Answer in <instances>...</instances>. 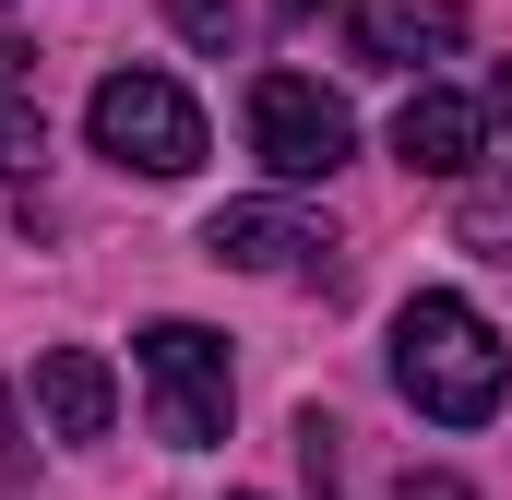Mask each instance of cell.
<instances>
[{
	"label": "cell",
	"mask_w": 512,
	"mask_h": 500,
	"mask_svg": "<svg viewBox=\"0 0 512 500\" xmlns=\"http://www.w3.org/2000/svg\"><path fill=\"white\" fill-rule=\"evenodd\" d=\"M453 36H465V12H453V0H358V60H382V72L453 60Z\"/></svg>",
	"instance_id": "52a82bcc"
},
{
	"label": "cell",
	"mask_w": 512,
	"mask_h": 500,
	"mask_svg": "<svg viewBox=\"0 0 512 500\" xmlns=\"http://www.w3.org/2000/svg\"><path fill=\"white\" fill-rule=\"evenodd\" d=\"M84 131H96V155H120L143 179H191V167H203V108H191L167 72H108L96 108H84Z\"/></svg>",
	"instance_id": "7a4b0ae2"
},
{
	"label": "cell",
	"mask_w": 512,
	"mask_h": 500,
	"mask_svg": "<svg viewBox=\"0 0 512 500\" xmlns=\"http://www.w3.org/2000/svg\"><path fill=\"white\" fill-rule=\"evenodd\" d=\"M36 417H48V441H108L120 429V370L96 346H48L36 358Z\"/></svg>",
	"instance_id": "8992f818"
},
{
	"label": "cell",
	"mask_w": 512,
	"mask_h": 500,
	"mask_svg": "<svg viewBox=\"0 0 512 500\" xmlns=\"http://www.w3.org/2000/svg\"><path fill=\"white\" fill-rule=\"evenodd\" d=\"M393 393L417 417H441V429H477L501 405V334H489V310L453 298V286H417L393 310Z\"/></svg>",
	"instance_id": "6da1fadb"
},
{
	"label": "cell",
	"mask_w": 512,
	"mask_h": 500,
	"mask_svg": "<svg viewBox=\"0 0 512 500\" xmlns=\"http://www.w3.org/2000/svg\"><path fill=\"white\" fill-rule=\"evenodd\" d=\"M393 500H477V489H465V477H405Z\"/></svg>",
	"instance_id": "8fae6325"
},
{
	"label": "cell",
	"mask_w": 512,
	"mask_h": 500,
	"mask_svg": "<svg viewBox=\"0 0 512 500\" xmlns=\"http://www.w3.org/2000/svg\"><path fill=\"white\" fill-rule=\"evenodd\" d=\"M251 155L274 179H334V167L358 155V120H346V96H322L310 72H262L251 84Z\"/></svg>",
	"instance_id": "277c9868"
},
{
	"label": "cell",
	"mask_w": 512,
	"mask_h": 500,
	"mask_svg": "<svg viewBox=\"0 0 512 500\" xmlns=\"http://www.w3.org/2000/svg\"><path fill=\"white\" fill-rule=\"evenodd\" d=\"M489 120L512 131V60H501V72H489Z\"/></svg>",
	"instance_id": "7c38bea8"
},
{
	"label": "cell",
	"mask_w": 512,
	"mask_h": 500,
	"mask_svg": "<svg viewBox=\"0 0 512 500\" xmlns=\"http://www.w3.org/2000/svg\"><path fill=\"white\" fill-rule=\"evenodd\" d=\"M167 24H179V36H203V48H227V24H239V0H167Z\"/></svg>",
	"instance_id": "30bf717a"
},
{
	"label": "cell",
	"mask_w": 512,
	"mask_h": 500,
	"mask_svg": "<svg viewBox=\"0 0 512 500\" xmlns=\"http://www.w3.org/2000/svg\"><path fill=\"white\" fill-rule=\"evenodd\" d=\"M477 143H489V108H477V96H453V84H417V96L393 108V155H405L417 179H465V167H477Z\"/></svg>",
	"instance_id": "5b68a950"
},
{
	"label": "cell",
	"mask_w": 512,
	"mask_h": 500,
	"mask_svg": "<svg viewBox=\"0 0 512 500\" xmlns=\"http://www.w3.org/2000/svg\"><path fill=\"white\" fill-rule=\"evenodd\" d=\"M286 12H322V0H286Z\"/></svg>",
	"instance_id": "4fadbf2b"
},
{
	"label": "cell",
	"mask_w": 512,
	"mask_h": 500,
	"mask_svg": "<svg viewBox=\"0 0 512 500\" xmlns=\"http://www.w3.org/2000/svg\"><path fill=\"white\" fill-rule=\"evenodd\" d=\"M203 250L239 262V274H286V262H310L322 239H310L286 203H227V215H203Z\"/></svg>",
	"instance_id": "ba28073f"
},
{
	"label": "cell",
	"mask_w": 512,
	"mask_h": 500,
	"mask_svg": "<svg viewBox=\"0 0 512 500\" xmlns=\"http://www.w3.org/2000/svg\"><path fill=\"white\" fill-rule=\"evenodd\" d=\"M131 358H143L155 441H167V453H215V441H227V334H203V322H155Z\"/></svg>",
	"instance_id": "3957f363"
},
{
	"label": "cell",
	"mask_w": 512,
	"mask_h": 500,
	"mask_svg": "<svg viewBox=\"0 0 512 500\" xmlns=\"http://www.w3.org/2000/svg\"><path fill=\"white\" fill-rule=\"evenodd\" d=\"M36 155H48V120H36V96H24V84H0V179H12V167H36Z\"/></svg>",
	"instance_id": "9c48e42d"
}]
</instances>
